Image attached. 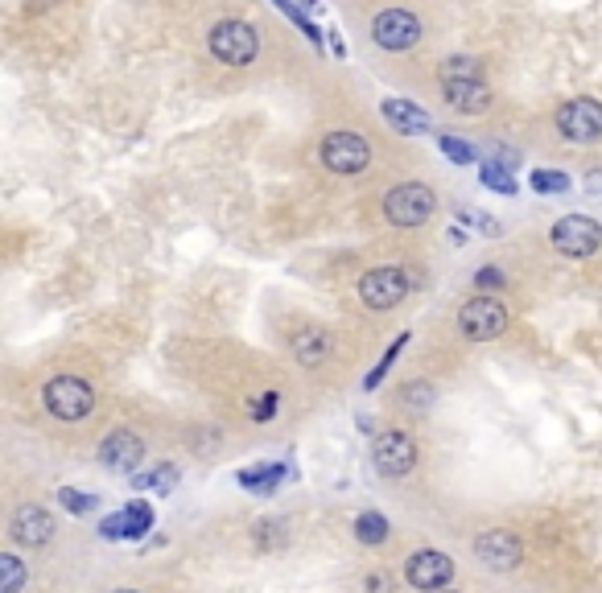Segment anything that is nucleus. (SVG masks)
<instances>
[{
	"instance_id": "obj_18",
	"label": "nucleus",
	"mask_w": 602,
	"mask_h": 593,
	"mask_svg": "<svg viewBox=\"0 0 602 593\" xmlns=\"http://www.w3.org/2000/svg\"><path fill=\"white\" fill-rule=\"evenodd\" d=\"M293 355H297V363H306V367H322L326 355H330V334L326 330H297Z\"/></svg>"
},
{
	"instance_id": "obj_31",
	"label": "nucleus",
	"mask_w": 602,
	"mask_h": 593,
	"mask_svg": "<svg viewBox=\"0 0 602 593\" xmlns=\"http://www.w3.org/2000/svg\"><path fill=\"white\" fill-rule=\"evenodd\" d=\"M405 404L409 408H429L433 404V388H429V383H405Z\"/></svg>"
},
{
	"instance_id": "obj_6",
	"label": "nucleus",
	"mask_w": 602,
	"mask_h": 593,
	"mask_svg": "<svg viewBox=\"0 0 602 593\" xmlns=\"http://www.w3.org/2000/svg\"><path fill=\"white\" fill-rule=\"evenodd\" d=\"M557 132L565 136V141L574 145H590L602 136V103L582 95V99H570L565 108L557 112Z\"/></svg>"
},
{
	"instance_id": "obj_32",
	"label": "nucleus",
	"mask_w": 602,
	"mask_h": 593,
	"mask_svg": "<svg viewBox=\"0 0 602 593\" xmlns=\"http://www.w3.org/2000/svg\"><path fill=\"white\" fill-rule=\"evenodd\" d=\"M273 412H277V392H264L260 400H252V416H256V421H269Z\"/></svg>"
},
{
	"instance_id": "obj_20",
	"label": "nucleus",
	"mask_w": 602,
	"mask_h": 593,
	"mask_svg": "<svg viewBox=\"0 0 602 593\" xmlns=\"http://www.w3.org/2000/svg\"><path fill=\"white\" fill-rule=\"evenodd\" d=\"M178 486V470H149V474H132V491H157V495H170Z\"/></svg>"
},
{
	"instance_id": "obj_30",
	"label": "nucleus",
	"mask_w": 602,
	"mask_h": 593,
	"mask_svg": "<svg viewBox=\"0 0 602 593\" xmlns=\"http://www.w3.org/2000/svg\"><path fill=\"white\" fill-rule=\"evenodd\" d=\"M442 153L454 161V165H475V149L471 145H466V141H458V136H442Z\"/></svg>"
},
{
	"instance_id": "obj_24",
	"label": "nucleus",
	"mask_w": 602,
	"mask_h": 593,
	"mask_svg": "<svg viewBox=\"0 0 602 593\" xmlns=\"http://www.w3.org/2000/svg\"><path fill=\"white\" fill-rule=\"evenodd\" d=\"M454 79H483L479 62L475 58H446L442 62V83H454Z\"/></svg>"
},
{
	"instance_id": "obj_29",
	"label": "nucleus",
	"mask_w": 602,
	"mask_h": 593,
	"mask_svg": "<svg viewBox=\"0 0 602 593\" xmlns=\"http://www.w3.org/2000/svg\"><path fill=\"white\" fill-rule=\"evenodd\" d=\"M58 503H62L66 511H71V515H87V511L95 507V499H91V495H83V491H75V486H62V491H58Z\"/></svg>"
},
{
	"instance_id": "obj_19",
	"label": "nucleus",
	"mask_w": 602,
	"mask_h": 593,
	"mask_svg": "<svg viewBox=\"0 0 602 593\" xmlns=\"http://www.w3.org/2000/svg\"><path fill=\"white\" fill-rule=\"evenodd\" d=\"M281 478H285V466H281V462H273V466L244 470V474H240V486H248V491H256V495H273Z\"/></svg>"
},
{
	"instance_id": "obj_13",
	"label": "nucleus",
	"mask_w": 602,
	"mask_h": 593,
	"mask_svg": "<svg viewBox=\"0 0 602 593\" xmlns=\"http://www.w3.org/2000/svg\"><path fill=\"white\" fill-rule=\"evenodd\" d=\"M475 556L487 565V569H499V573H512L520 561H524V548L512 532H487L475 540Z\"/></svg>"
},
{
	"instance_id": "obj_7",
	"label": "nucleus",
	"mask_w": 602,
	"mask_h": 593,
	"mask_svg": "<svg viewBox=\"0 0 602 593\" xmlns=\"http://www.w3.org/2000/svg\"><path fill=\"white\" fill-rule=\"evenodd\" d=\"M318 153H322V165L330 173H363L372 165V145L355 132H330Z\"/></svg>"
},
{
	"instance_id": "obj_10",
	"label": "nucleus",
	"mask_w": 602,
	"mask_h": 593,
	"mask_svg": "<svg viewBox=\"0 0 602 593\" xmlns=\"http://www.w3.org/2000/svg\"><path fill=\"white\" fill-rule=\"evenodd\" d=\"M372 462H376V470H380L384 478H400V474H409V470L417 466V445H413V437L388 429V433L376 437Z\"/></svg>"
},
{
	"instance_id": "obj_15",
	"label": "nucleus",
	"mask_w": 602,
	"mask_h": 593,
	"mask_svg": "<svg viewBox=\"0 0 602 593\" xmlns=\"http://www.w3.org/2000/svg\"><path fill=\"white\" fill-rule=\"evenodd\" d=\"M13 540L25 544V548H42L50 536H54V515L46 507H17L13 515Z\"/></svg>"
},
{
	"instance_id": "obj_5",
	"label": "nucleus",
	"mask_w": 602,
	"mask_h": 593,
	"mask_svg": "<svg viewBox=\"0 0 602 593\" xmlns=\"http://www.w3.org/2000/svg\"><path fill=\"white\" fill-rule=\"evenodd\" d=\"M549 239H553V248H557L561 256L586 260V256H594V252L602 248V227H598L594 219H586V215H565V219L553 223Z\"/></svg>"
},
{
	"instance_id": "obj_17",
	"label": "nucleus",
	"mask_w": 602,
	"mask_h": 593,
	"mask_svg": "<svg viewBox=\"0 0 602 593\" xmlns=\"http://www.w3.org/2000/svg\"><path fill=\"white\" fill-rule=\"evenodd\" d=\"M380 112H384V120H388L396 132H405V136H425V132H433L429 112L417 108V103H409V99H384Z\"/></svg>"
},
{
	"instance_id": "obj_4",
	"label": "nucleus",
	"mask_w": 602,
	"mask_h": 593,
	"mask_svg": "<svg viewBox=\"0 0 602 593\" xmlns=\"http://www.w3.org/2000/svg\"><path fill=\"white\" fill-rule=\"evenodd\" d=\"M211 54L227 66H248L260 54V38L248 21H219L211 29Z\"/></svg>"
},
{
	"instance_id": "obj_26",
	"label": "nucleus",
	"mask_w": 602,
	"mask_h": 593,
	"mask_svg": "<svg viewBox=\"0 0 602 593\" xmlns=\"http://www.w3.org/2000/svg\"><path fill=\"white\" fill-rule=\"evenodd\" d=\"M528 182H532V190H541V194H565V190H570V178H565V173H553V169H537Z\"/></svg>"
},
{
	"instance_id": "obj_27",
	"label": "nucleus",
	"mask_w": 602,
	"mask_h": 593,
	"mask_svg": "<svg viewBox=\"0 0 602 593\" xmlns=\"http://www.w3.org/2000/svg\"><path fill=\"white\" fill-rule=\"evenodd\" d=\"M405 342H409V334H400V338H396V342L388 346V351H384V359L376 363V371H372V375H367V379H363V388H367V392H372V388H380V379L388 375V367L396 363V355H400V346H405Z\"/></svg>"
},
{
	"instance_id": "obj_23",
	"label": "nucleus",
	"mask_w": 602,
	"mask_h": 593,
	"mask_svg": "<svg viewBox=\"0 0 602 593\" xmlns=\"http://www.w3.org/2000/svg\"><path fill=\"white\" fill-rule=\"evenodd\" d=\"M25 585V565H21V556L5 552L0 556V593H21Z\"/></svg>"
},
{
	"instance_id": "obj_12",
	"label": "nucleus",
	"mask_w": 602,
	"mask_h": 593,
	"mask_svg": "<svg viewBox=\"0 0 602 593\" xmlns=\"http://www.w3.org/2000/svg\"><path fill=\"white\" fill-rule=\"evenodd\" d=\"M405 577H409V585H413V589L433 593V589H442V585L454 577V561H450L446 552H438V548H421V552H413V556H409Z\"/></svg>"
},
{
	"instance_id": "obj_14",
	"label": "nucleus",
	"mask_w": 602,
	"mask_h": 593,
	"mask_svg": "<svg viewBox=\"0 0 602 593\" xmlns=\"http://www.w3.org/2000/svg\"><path fill=\"white\" fill-rule=\"evenodd\" d=\"M149 528H153V511H149V503L137 499V503H128L124 511H116L99 523V536L104 540H141Z\"/></svg>"
},
{
	"instance_id": "obj_2",
	"label": "nucleus",
	"mask_w": 602,
	"mask_h": 593,
	"mask_svg": "<svg viewBox=\"0 0 602 593\" xmlns=\"http://www.w3.org/2000/svg\"><path fill=\"white\" fill-rule=\"evenodd\" d=\"M46 408L58 416V421H83V416L95 408V392L91 383L79 379V375H54L42 392Z\"/></svg>"
},
{
	"instance_id": "obj_11",
	"label": "nucleus",
	"mask_w": 602,
	"mask_h": 593,
	"mask_svg": "<svg viewBox=\"0 0 602 593\" xmlns=\"http://www.w3.org/2000/svg\"><path fill=\"white\" fill-rule=\"evenodd\" d=\"M141 458H145V441L137 433H128V429L108 433L104 445H99V462H104V470H112V474H128L132 478L137 466H141Z\"/></svg>"
},
{
	"instance_id": "obj_1",
	"label": "nucleus",
	"mask_w": 602,
	"mask_h": 593,
	"mask_svg": "<svg viewBox=\"0 0 602 593\" xmlns=\"http://www.w3.org/2000/svg\"><path fill=\"white\" fill-rule=\"evenodd\" d=\"M433 211H438V194L421 182H405L384 194V215L396 227H421V223H429Z\"/></svg>"
},
{
	"instance_id": "obj_25",
	"label": "nucleus",
	"mask_w": 602,
	"mask_h": 593,
	"mask_svg": "<svg viewBox=\"0 0 602 593\" xmlns=\"http://www.w3.org/2000/svg\"><path fill=\"white\" fill-rule=\"evenodd\" d=\"M273 5H277V9H281V13H285V17H289V21H293V25L301 29V33H306V38H310L314 46H322V33H318V25H314V21L306 17V13H301V9H297V5H293V0H273Z\"/></svg>"
},
{
	"instance_id": "obj_16",
	"label": "nucleus",
	"mask_w": 602,
	"mask_h": 593,
	"mask_svg": "<svg viewBox=\"0 0 602 593\" xmlns=\"http://www.w3.org/2000/svg\"><path fill=\"white\" fill-rule=\"evenodd\" d=\"M446 91V103L454 112H466V116H483L491 108V91L483 79H454V83H442Z\"/></svg>"
},
{
	"instance_id": "obj_33",
	"label": "nucleus",
	"mask_w": 602,
	"mask_h": 593,
	"mask_svg": "<svg viewBox=\"0 0 602 593\" xmlns=\"http://www.w3.org/2000/svg\"><path fill=\"white\" fill-rule=\"evenodd\" d=\"M475 285H479V289H499V285H504V272H499V268H479Z\"/></svg>"
},
{
	"instance_id": "obj_9",
	"label": "nucleus",
	"mask_w": 602,
	"mask_h": 593,
	"mask_svg": "<svg viewBox=\"0 0 602 593\" xmlns=\"http://www.w3.org/2000/svg\"><path fill=\"white\" fill-rule=\"evenodd\" d=\"M409 297V276L400 268H376L359 281V301L367 309H396Z\"/></svg>"
},
{
	"instance_id": "obj_8",
	"label": "nucleus",
	"mask_w": 602,
	"mask_h": 593,
	"mask_svg": "<svg viewBox=\"0 0 602 593\" xmlns=\"http://www.w3.org/2000/svg\"><path fill=\"white\" fill-rule=\"evenodd\" d=\"M372 38L380 50H413L421 42V21L409 13V9H384L376 21H372Z\"/></svg>"
},
{
	"instance_id": "obj_21",
	"label": "nucleus",
	"mask_w": 602,
	"mask_h": 593,
	"mask_svg": "<svg viewBox=\"0 0 602 593\" xmlns=\"http://www.w3.org/2000/svg\"><path fill=\"white\" fill-rule=\"evenodd\" d=\"M479 178H483V186L487 190H499V194H520V186H516V178H512V165H495V161H487L483 169H479Z\"/></svg>"
},
{
	"instance_id": "obj_3",
	"label": "nucleus",
	"mask_w": 602,
	"mask_h": 593,
	"mask_svg": "<svg viewBox=\"0 0 602 593\" xmlns=\"http://www.w3.org/2000/svg\"><path fill=\"white\" fill-rule=\"evenodd\" d=\"M458 330L471 342H491L508 330V309L499 297H471L458 313Z\"/></svg>"
},
{
	"instance_id": "obj_22",
	"label": "nucleus",
	"mask_w": 602,
	"mask_h": 593,
	"mask_svg": "<svg viewBox=\"0 0 602 593\" xmlns=\"http://www.w3.org/2000/svg\"><path fill=\"white\" fill-rule=\"evenodd\" d=\"M355 536H359L363 544H384V540H388V519H384L380 511H363V515L355 519Z\"/></svg>"
},
{
	"instance_id": "obj_36",
	"label": "nucleus",
	"mask_w": 602,
	"mask_h": 593,
	"mask_svg": "<svg viewBox=\"0 0 602 593\" xmlns=\"http://www.w3.org/2000/svg\"><path fill=\"white\" fill-rule=\"evenodd\" d=\"M446 593H454V589H446Z\"/></svg>"
},
{
	"instance_id": "obj_35",
	"label": "nucleus",
	"mask_w": 602,
	"mask_h": 593,
	"mask_svg": "<svg viewBox=\"0 0 602 593\" xmlns=\"http://www.w3.org/2000/svg\"><path fill=\"white\" fill-rule=\"evenodd\" d=\"M116 593H137V589H116Z\"/></svg>"
},
{
	"instance_id": "obj_28",
	"label": "nucleus",
	"mask_w": 602,
	"mask_h": 593,
	"mask_svg": "<svg viewBox=\"0 0 602 593\" xmlns=\"http://www.w3.org/2000/svg\"><path fill=\"white\" fill-rule=\"evenodd\" d=\"M458 219H462L466 227H475L479 235H491V239L499 235V223H495L491 215H483V211H471V206H458Z\"/></svg>"
},
{
	"instance_id": "obj_34",
	"label": "nucleus",
	"mask_w": 602,
	"mask_h": 593,
	"mask_svg": "<svg viewBox=\"0 0 602 593\" xmlns=\"http://www.w3.org/2000/svg\"><path fill=\"white\" fill-rule=\"evenodd\" d=\"M367 589H372V593H388V589H392V581H388L384 573H372V577H367Z\"/></svg>"
}]
</instances>
